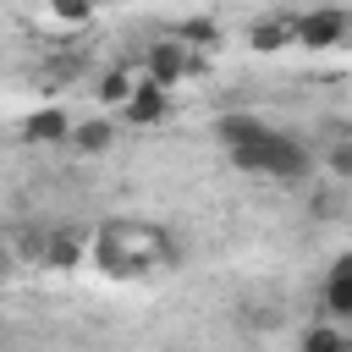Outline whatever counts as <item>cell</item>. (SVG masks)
<instances>
[{
  "label": "cell",
  "mask_w": 352,
  "mask_h": 352,
  "mask_svg": "<svg viewBox=\"0 0 352 352\" xmlns=\"http://www.w3.org/2000/svg\"><path fill=\"white\" fill-rule=\"evenodd\" d=\"M94 258L110 275H138L148 264H176V242L148 220H110L94 236Z\"/></svg>",
  "instance_id": "6da1fadb"
},
{
  "label": "cell",
  "mask_w": 352,
  "mask_h": 352,
  "mask_svg": "<svg viewBox=\"0 0 352 352\" xmlns=\"http://www.w3.org/2000/svg\"><path fill=\"white\" fill-rule=\"evenodd\" d=\"M231 165L236 170H253V176H275V182H292V176H302L308 170V148L292 138V132H264V138H253V143H242V148H231Z\"/></svg>",
  "instance_id": "7a4b0ae2"
},
{
  "label": "cell",
  "mask_w": 352,
  "mask_h": 352,
  "mask_svg": "<svg viewBox=\"0 0 352 352\" xmlns=\"http://www.w3.org/2000/svg\"><path fill=\"white\" fill-rule=\"evenodd\" d=\"M346 33H352V16L336 11V6L297 16V44L302 50H336V44H346Z\"/></svg>",
  "instance_id": "3957f363"
},
{
  "label": "cell",
  "mask_w": 352,
  "mask_h": 352,
  "mask_svg": "<svg viewBox=\"0 0 352 352\" xmlns=\"http://www.w3.org/2000/svg\"><path fill=\"white\" fill-rule=\"evenodd\" d=\"M187 50H192V44H182L176 33L160 38V44H148V77L165 82V88H176V82L192 72V55H187Z\"/></svg>",
  "instance_id": "277c9868"
},
{
  "label": "cell",
  "mask_w": 352,
  "mask_h": 352,
  "mask_svg": "<svg viewBox=\"0 0 352 352\" xmlns=\"http://www.w3.org/2000/svg\"><path fill=\"white\" fill-rule=\"evenodd\" d=\"M121 110H126V121H132V126H154V121H165V110H170V94H165V82L143 77Z\"/></svg>",
  "instance_id": "5b68a950"
},
{
  "label": "cell",
  "mask_w": 352,
  "mask_h": 352,
  "mask_svg": "<svg viewBox=\"0 0 352 352\" xmlns=\"http://www.w3.org/2000/svg\"><path fill=\"white\" fill-rule=\"evenodd\" d=\"M324 314L330 319H352V253H341L324 275Z\"/></svg>",
  "instance_id": "8992f818"
},
{
  "label": "cell",
  "mask_w": 352,
  "mask_h": 352,
  "mask_svg": "<svg viewBox=\"0 0 352 352\" xmlns=\"http://www.w3.org/2000/svg\"><path fill=\"white\" fill-rule=\"evenodd\" d=\"M22 132H28L33 143H60V138H72V116H66L60 104H44V110H33V116L22 121Z\"/></svg>",
  "instance_id": "52a82bcc"
},
{
  "label": "cell",
  "mask_w": 352,
  "mask_h": 352,
  "mask_svg": "<svg viewBox=\"0 0 352 352\" xmlns=\"http://www.w3.org/2000/svg\"><path fill=\"white\" fill-rule=\"evenodd\" d=\"M270 126L258 121V116H242V110H231V116H220L214 121V138H220V148L231 154V148H242V143H253V138H264Z\"/></svg>",
  "instance_id": "ba28073f"
},
{
  "label": "cell",
  "mask_w": 352,
  "mask_h": 352,
  "mask_svg": "<svg viewBox=\"0 0 352 352\" xmlns=\"http://www.w3.org/2000/svg\"><path fill=\"white\" fill-rule=\"evenodd\" d=\"M248 44H253L258 55H275V50L297 44V22H280V16H270V22H253V28H248Z\"/></svg>",
  "instance_id": "9c48e42d"
},
{
  "label": "cell",
  "mask_w": 352,
  "mask_h": 352,
  "mask_svg": "<svg viewBox=\"0 0 352 352\" xmlns=\"http://www.w3.org/2000/svg\"><path fill=\"white\" fill-rule=\"evenodd\" d=\"M72 143H77L82 154H104V148L116 143V126H110V121H77V126H72Z\"/></svg>",
  "instance_id": "30bf717a"
},
{
  "label": "cell",
  "mask_w": 352,
  "mask_h": 352,
  "mask_svg": "<svg viewBox=\"0 0 352 352\" xmlns=\"http://www.w3.org/2000/svg\"><path fill=\"white\" fill-rule=\"evenodd\" d=\"M77 258H82V242H77V236H66V231H55V236L44 242V264H50V270H72Z\"/></svg>",
  "instance_id": "8fae6325"
},
{
  "label": "cell",
  "mask_w": 352,
  "mask_h": 352,
  "mask_svg": "<svg viewBox=\"0 0 352 352\" xmlns=\"http://www.w3.org/2000/svg\"><path fill=\"white\" fill-rule=\"evenodd\" d=\"M302 352H352V341L336 324H314V330H302Z\"/></svg>",
  "instance_id": "7c38bea8"
},
{
  "label": "cell",
  "mask_w": 352,
  "mask_h": 352,
  "mask_svg": "<svg viewBox=\"0 0 352 352\" xmlns=\"http://www.w3.org/2000/svg\"><path fill=\"white\" fill-rule=\"evenodd\" d=\"M132 88H138V82H132V72H121V66H116V72H104V77H99V88H94V94H99L104 104H126V99H132Z\"/></svg>",
  "instance_id": "4fadbf2b"
},
{
  "label": "cell",
  "mask_w": 352,
  "mask_h": 352,
  "mask_svg": "<svg viewBox=\"0 0 352 352\" xmlns=\"http://www.w3.org/2000/svg\"><path fill=\"white\" fill-rule=\"evenodd\" d=\"M176 38L182 44H220V28L209 16H187V22H176Z\"/></svg>",
  "instance_id": "5bb4252c"
},
{
  "label": "cell",
  "mask_w": 352,
  "mask_h": 352,
  "mask_svg": "<svg viewBox=\"0 0 352 352\" xmlns=\"http://www.w3.org/2000/svg\"><path fill=\"white\" fill-rule=\"evenodd\" d=\"M94 6H99V0H50V16H60V22H88Z\"/></svg>",
  "instance_id": "9a60e30c"
},
{
  "label": "cell",
  "mask_w": 352,
  "mask_h": 352,
  "mask_svg": "<svg viewBox=\"0 0 352 352\" xmlns=\"http://www.w3.org/2000/svg\"><path fill=\"white\" fill-rule=\"evenodd\" d=\"M330 170H336V176H352V126L336 138V148H330Z\"/></svg>",
  "instance_id": "2e32d148"
}]
</instances>
